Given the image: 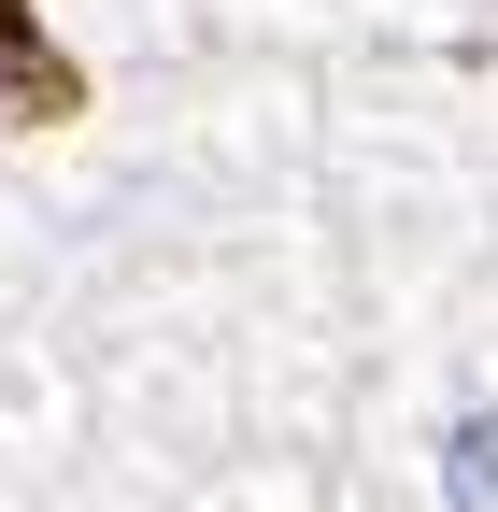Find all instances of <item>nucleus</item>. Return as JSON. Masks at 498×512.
<instances>
[{"mask_svg": "<svg viewBox=\"0 0 498 512\" xmlns=\"http://www.w3.org/2000/svg\"><path fill=\"white\" fill-rule=\"evenodd\" d=\"M413 484L427 512H498V328H456L413 384Z\"/></svg>", "mask_w": 498, "mask_h": 512, "instance_id": "nucleus-1", "label": "nucleus"}]
</instances>
